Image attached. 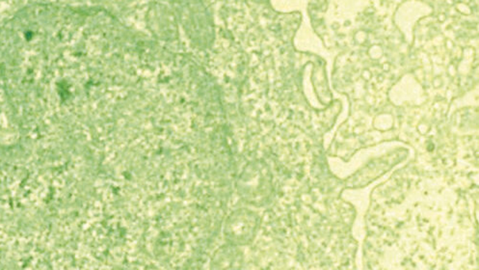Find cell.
<instances>
[{"label": "cell", "mask_w": 479, "mask_h": 270, "mask_svg": "<svg viewBox=\"0 0 479 270\" xmlns=\"http://www.w3.org/2000/svg\"><path fill=\"white\" fill-rule=\"evenodd\" d=\"M245 262L241 247L226 244L216 250L209 262V270H242Z\"/></svg>", "instance_id": "cell-2"}, {"label": "cell", "mask_w": 479, "mask_h": 270, "mask_svg": "<svg viewBox=\"0 0 479 270\" xmlns=\"http://www.w3.org/2000/svg\"><path fill=\"white\" fill-rule=\"evenodd\" d=\"M258 221L250 212L243 211L233 214L224 227L227 244L242 247L254 241Z\"/></svg>", "instance_id": "cell-1"}]
</instances>
